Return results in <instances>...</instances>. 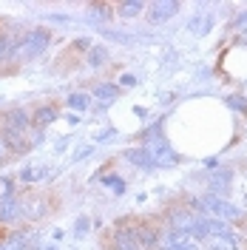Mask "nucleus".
<instances>
[{
    "instance_id": "1",
    "label": "nucleus",
    "mask_w": 247,
    "mask_h": 250,
    "mask_svg": "<svg viewBox=\"0 0 247 250\" xmlns=\"http://www.w3.org/2000/svg\"><path fill=\"white\" fill-rule=\"evenodd\" d=\"M48 40H51V34L48 31H43V29H37V31H29L26 34V40L20 43V48H17L15 54L20 57V60H29V57H37L43 48L48 46Z\"/></svg>"
},
{
    "instance_id": "5",
    "label": "nucleus",
    "mask_w": 247,
    "mask_h": 250,
    "mask_svg": "<svg viewBox=\"0 0 247 250\" xmlns=\"http://www.w3.org/2000/svg\"><path fill=\"white\" fill-rule=\"evenodd\" d=\"M210 26H213V17L210 15H196L193 20H190L187 29L193 31V34H205V31H210Z\"/></svg>"
},
{
    "instance_id": "12",
    "label": "nucleus",
    "mask_w": 247,
    "mask_h": 250,
    "mask_svg": "<svg viewBox=\"0 0 247 250\" xmlns=\"http://www.w3.org/2000/svg\"><path fill=\"white\" fill-rule=\"evenodd\" d=\"M103 9H105V6H94V9H88V12H91V15H88V20H105V17L111 15V12H103Z\"/></svg>"
},
{
    "instance_id": "6",
    "label": "nucleus",
    "mask_w": 247,
    "mask_h": 250,
    "mask_svg": "<svg viewBox=\"0 0 247 250\" xmlns=\"http://www.w3.org/2000/svg\"><path fill=\"white\" fill-rule=\"evenodd\" d=\"M142 245L137 242V230L134 233H120L117 236V250H139Z\"/></svg>"
},
{
    "instance_id": "13",
    "label": "nucleus",
    "mask_w": 247,
    "mask_h": 250,
    "mask_svg": "<svg viewBox=\"0 0 247 250\" xmlns=\"http://www.w3.org/2000/svg\"><path fill=\"white\" fill-rule=\"evenodd\" d=\"M6 51H9V40H6V37H3V34H0V57H3V54H6Z\"/></svg>"
},
{
    "instance_id": "14",
    "label": "nucleus",
    "mask_w": 247,
    "mask_h": 250,
    "mask_svg": "<svg viewBox=\"0 0 247 250\" xmlns=\"http://www.w3.org/2000/svg\"><path fill=\"white\" fill-rule=\"evenodd\" d=\"M0 159H3V142H0Z\"/></svg>"
},
{
    "instance_id": "2",
    "label": "nucleus",
    "mask_w": 247,
    "mask_h": 250,
    "mask_svg": "<svg viewBox=\"0 0 247 250\" xmlns=\"http://www.w3.org/2000/svg\"><path fill=\"white\" fill-rule=\"evenodd\" d=\"M176 12H179V3H176V0H162V3H154V6H151L148 20H151V23H165V20H170Z\"/></svg>"
},
{
    "instance_id": "4",
    "label": "nucleus",
    "mask_w": 247,
    "mask_h": 250,
    "mask_svg": "<svg viewBox=\"0 0 247 250\" xmlns=\"http://www.w3.org/2000/svg\"><path fill=\"white\" fill-rule=\"evenodd\" d=\"M17 213H20V202H17L15 196H6V199L0 202V219L9 222V219H15Z\"/></svg>"
},
{
    "instance_id": "10",
    "label": "nucleus",
    "mask_w": 247,
    "mask_h": 250,
    "mask_svg": "<svg viewBox=\"0 0 247 250\" xmlns=\"http://www.w3.org/2000/svg\"><path fill=\"white\" fill-rule=\"evenodd\" d=\"M23 245H26V239H23V236H12V239H9L0 250H23Z\"/></svg>"
},
{
    "instance_id": "7",
    "label": "nucleus",
    "mask_w": 247,
    "mask_h": 250,
    "mask_svg": "<svg viewBox=\"0 0 247 250\" xmlns=\"http://www.w3.org/2000/svg\"><path fill=\"white\" fill-rule=\"evenodd\" d=\"M117 9H120V15H123V17H134V15H139L145 6H142L139 0H128V3H120Z\"/></svg>"
},
{
    "instance_id": "11",
    "label": "nucleus",
    "mask_w": 247,
    "mask_h": 250,
    "mask_svg": "<svg viewBox=\"0 0 247 250\" xmlns=\"http://www.w3.org/2000/svg\"><path fill=\"white\" fill-rule=\"evenodd\" d=\"M68 103H71L74 108H85V105H88V97H85V94H71Z\"/></svg>"
},
{
    "instance_id": "3",
    "label": "nucleus",
    "mask_w": 247,
    "mask_h": 250,
    "mask_svg": "<svg viewBox=\"0 0 247 250\" xmlns=\"http://www.w3.org/2000/svg\"><path fill=\"white\" fill-rule=\"evenodd\" d=\"M26 123H29V117H26V111H12L9 117H6V131H12V134H23L26 131Z\"/></svg>"
},
{
    "instance_id": "8",
    "label": "nucleus",
    "mask_w": 247,
    "mask_h": 250,
    "mask_svg": "<svg viewBox=\"0 0 247 250\" xmlns=\"http://www.w3.org/2000/svg\"><path fill=\"white\" fill-rule=\"evenodd\" d=\"M57 120V108H40L37 111V117H34V125H48V123H54Z\"/></svg>"
},
{
    "instance_id": "9",
    "label": "nucleus",
    "mask_w": 247,
    "mask_h": 250,
    "mask_svg": "<svg viewBox=\"0 0 247 250\" xmlns=\"http://www.w3.org/2000/svg\"><path fill=\"white\" fill-rule=\"evenodd\" d=\"M88 62L91 65H103L105 62V48H91L88 51Z\"/></svg>"
}]
</instances>
